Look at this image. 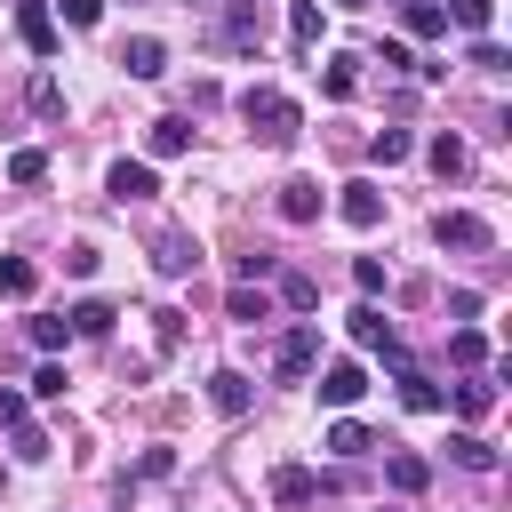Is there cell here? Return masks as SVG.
Here are the masks:
<instances>
[{"label": "cell", "mask_w": 512, "mask_h": 512, "mask_svg": "<svg viewBox=\"0 0 512 512\" xmlns=\"http://www.w3.org/2000/svg\"><path fill=\"white\" fill-rule=\"evenodd\" d=\"M240 120H248L264 144H296V136H304L296 96H280V88H240Z\"/></svg>", "instance_id": "cell-1"}, {"label": "cell", "mask_w": 512, "mask_h": 512, "mask_svg": "<svg viewBox=\"0 0 512 512\" xmlns=\"http://www.w3.org/2000/svg\"><path fill=\"white\" fill-rule=\"evenodd\" d=\"M432 240L456 248V256H488V248H496V224L472 216V208H440V216H432Z\"/></svg>", "instance_id": "cell-2"}, {"label": "cell", "mask_w": 512, "mask_h": 512, "mask_svg": "<svg viewBox=\"0 0 512 512\" xmlns=\"http://www.w3.org/2000/svg\"><path fill=\"white\" fill-rule=\"evenodd\" d=\"M312 368H320V320H296V328L272 344V376L296 384V376H312Z\"/></svg>", "instance_id": "cell-3"}, {"label": "cell", "mask_w": 512, "mask_h": 512, "mask_svg": "<svg viewBox=\"0 0 512 512\" xmlns=\"http://www.w3.org/2000/svg\"><path fill=\"white\" fill-rule=\"evenodd\" d=\"M336 216H344L352 232H376V224H384V184H368V176H352V184L336 192Z\"/></svg>", "instance_id": "cell-4"}, {"label": "cell", "mask_w": 512, "mask_h": 512, "mask_svg": "<svg viewBox=\"0 0 512 512\" xmlns=\"http://www.w3.org/2000/svg\"><path fill=\"white\" fill-rule=\"evenodd\" d=\"M352 344L384 352V368H408V352H400V336H392V320H384L376 304H360V312H352Z\"/></svg>", "instance_id": "cell-5"}, {"label": "cell", "mask_w": 512, "mask_h": 512, "mask_svg": "<svg viewBox=\"0 0 512 512\" xmlns=\"http://www.w3.org/2000/svg\"><path fill=\"white\" fill-rule=\"evenodd\" d=\"M16 40L32 56H56V8L48 0H16Z\"/></svg>", "instance_id": "cell-6"}, {"label": "cell", "mask_w": 512, "mask_h": 512, "mask_svg": "<svg viewBox=\"0 0 512 512\" xmlns=\"http://www.w3.org/2000/svg\"><path fill=\"white\" fill-rule=\"evenodd\" d=\"M104 192L128 208V200H152V192H160V176H152V160H112V168H104Z\"/></svg>", "instance_id": "cell-7"}, {"label": "cell", "mask_w": 512, "mask_h": 512, "mask_svg": "<svg viewBox=\"0 0 512 512\" xmlns=\"http://www.w3.org/2000/svg\"><path fill=\"white\" fill-rule=\"evenodd\" d=\"M360 392H368V368L360 360H328L320 368V408H352Z\"/></svg>", "instance_id": "cell-8"}, {"label": "cell", "mask_w": 512, "mask_h": 512, "mask_svg": "<svg viewBox=\"0 0 512 512\" xmlns=\"http://www.w3.org/2000/svg\"><path fill=\"white\" fill-rule=\"evenodd\" d=\"M192 264H200V240H192V232H160V240H152V272H160V280H184Z\"/></svg>", "instance_id": "cell-9"}, {"label": "cell", "mask_w": 512, "mask_h": 512, "mask_svg": "<svg viewBox=\"0 0 512 512\" xmlns=\"http://www.w3.org/2000/svg\"><path fill=\"white\" fill-rule=\"evenodd\" d=\"M248 400H256V384H248L240 368H216V376H208V408H216V416H248Z\"/></svg>", "instance_id": "cell-10"}, {"label": "cell", "mask_w": 512, "mask_h": 512, "mask_svg": "<svg viewBox=\"0 0 512 512\" xmlns=\"http://www.w3.org/2000/svg\"><path fill=\"white\" fill-rule=\"evenodd\" d=\"M144 152H152V160H184V152H192V120L160 112V120H152V136H144Z\"/></svg>", "instance_id": "cell-11"}, {"label": "cell", "mask_w": 512, "mask_h": 512, "mask_svg": "<svg viewBox=\"0 0 512 512\" xmlns=\"http://www.w3.org/2000/svg\"><path fill=\"white\" fill-rule=\"evenodd\" d=\"M392 376H400V408H416V416H440V408H448V392H440L424 368H392Z\"/></svg>", "instance_id": "cell-12"}, {"label": "cell", "mask_w": 512, "mask_h": 512, "mask_svg": "<svg viewBox=\"0 0 512 512\" xmlns=\"http://www.w3.org/2000/svg\"><path fill=\"white\" fill-rule=\"evenodd\" d=\"M312 496H320V472H304V464H272V504L296 512V504H312Z\"/></svg>", "instance_id": "cell-13"}, {"label": "cell", "mask_w": 512, "mask_h": 512, "mask_svg": "<svg viewBox=\"0 0 512 512\" xmlns=\"http://www.w3.org/2000/svg\"><path fill=\"white\" fill-rule=\"evenodd\" d=\"M120 64H128V80H160V72H168V48H160L152 32H136V40L120 48Z\"/></svg>", "instance_id": "cell-14"}, {"label": "cell", "mask_w": 512, "mask_h": 512, "mask_svg": "<svg viewBox=\"0 0 512 512\" xmlns=\"http://www.w3.org/2000/svg\"><path fill=\"white\" fill-rule=\"evenodd\" d=\"M320 448H328V456H344V464H352V456H368V448H376V432H368V424H360V416H336V424H328V440H320Z\"/></svg>", "instance_id": "cell-15"}, {"label": "cell", "mask_w": 512, "mask_h": 512, "mask_svg": "<svg viewBox=\"0 0 512 512\" xmlns=\"http://www.w3.org/2000/svg\"><path fill=\"white\" fill-rule=\"evenodd\" d=\"M288 48H296V56L320 48V0H288Z\"/></svg>", "instance_id": "cell-16"}, {"label": "cell", "mask_w": 512, "mask_h": 512, "mask_svg": "<svg viewBox=\"0 0 512 512\" xmlns=\"http://www.w3.org/2000/svg\"><path fill=\"white\" fill-rule=\"evenodd\" d=\"M400 24H408V40H448V8L440 0H408Z\"/></svg>", "instance_id": "cell-17"}, {"label": "cell", "mask_w": 512, "mask_h": 512, "mask_svg": "<svg viewBox=\"0 0 512 512\" xmlns=\"http://www.w3.org/2000/svg\"><path fill=\"white\" fill-rule=\"evenodd\" d=\"M280 216H288V224H312V216H320V184H312V176H288V184H280Z\"/></svg>", "instance_id": "cell-18"}, {"label": "cell", "mask_w": 512, "mask_h": 512, "mask_svg": "<svg viewBox=\"0 0 512 512\" xmlns=\"http://www.w3.org/2000/svg\"><path fill=\"white\" fill-rule=\"evenodd\" d=\"M448 400H456V416H464V424H480V416L496 408V376H464Z\"/></svg>", "instance_id": "cell-19"}, {"label": "cell", "mask_w": 512, "mask_h": 512, "mask_svg": "<svg viewBox=\"0 0 512 512\" xmlns=\"http://www.w3.org/2000/svg\"><path fill=\"white\" fill-rule=\"evenodd\" d=\"M224 312H232L240 328H256V320H272V296H264V288H248V280H232V296H224Z\"/></svg>", "instance_id": "cell-20"}, {"label": "cell", "mask_w": 512, "mask_h": 512, "mask_svg": "<svg viewBox=\"0 0 512 512\" xmlns=\"http://www.w3.org/2000/svg\"><path fill=\"white\" fill-rule=\"evenodd\" d=\"M448 456H456L464 472H496V448H488V440H480L472 424H464V432H448Z\"/></svg>", "instance_id": "cell-21"}, {"label": "cell", "mask_w": 512, "mask_h": 512, "mask_svg": "<svg viewBox=\"0 0 512 512\" xmlns=\"http://www.w3.org/2000/svg\"><path fill=\"white\" fill-rule=\"evenodd\" d=\"M272 280H280V304L288 312H320V280L312 272H272Z\"/></svg>", "instance_id": "cell-22"}, {"label": "cell", "mask_w": 512, "mask_h": 512, "mask_svg": "<svg viewBox=\"0 0 512 512\" xmlns=\"http://www.w3.org/2000/svg\"><path fill=\"white\" fill-rule=\"evenodd\" d=\"M64 320H72V336H112V320H120V312H112L104 296H88V304H72Z\"/></svg>", "instance_id": "cell-23"}, {"label": "cell", "mask_w": 512, "mask_h": 512, "mask_svg": "<svg viewBox=\"0 0 512 512\" xmlns=\"http://www.w3.org/2000/svg\"><path fill=\"white\" fill-rule=\"evenodd\" d=\"M384 480H392V488H400V496H416V488H424V480H432V464H424V456H408V448H400V456H384Z\"/></svg>", "instance_id": "cell-24"}, {"label": "cell", "mask_w": 512, "mask_h": 512, "mask_svg": "<svg viewBox=\"0 0 512 512\" xmlns=\"http://www.w3.org/2000/svg\"><path fill=\"white\" fill-rule=\"evenodd\" d=\"M32 288H40V272H32V256H0V296H8V304H24Z\"/></svg>", "instance_id": "cell-25"}, {"label": "cell", "mask_w": 512, "mask_h": 512, "mask_svg": "<svg viewBox=\"0 0 512 512\" xmlns=\"http://www.w3.org/2000/svg\"><path fill=\"white\" fill-rule=\"evenodd\" d=\"M40 176H48V152L40 144H16L8 152V184H40Z\"/></svg>", "instance_id": "cell-26"}, {"label": "cell", "mask_w": 512, "mask_h": 512, "mask_svg": "<svg viewBox=\"0 0 512 512\" xmlns=\"http://www.w3.org/2000/svg\"><path fill=\"white\" fill-rule=\"evenodd\" d=\"M32 344H40L48 360H56V352L72 344V320H64V312H40V320H32Z\"/></svg>", "instance_id": "cell-27"}, {"label": "cell", "mask_w": 512, "mask_h": 512, "mask_svg": "<svg viewBox=\"0 0 512 512\" xmlns=\"http://www.w3.org/2000/svg\"><path fill=\"white\" fill-rule=\"evenodd\" d=\"M448 360H456V368H488V336H480V328H456V336H448Z\"/></svg>", "instance_id": "cell-28"}, {"label": "cell", "mask_w": 512, "mask_h": 512, "mask_svg": "<svg viewBox=\"0 0 512 512\" xmlns=\"http://www.w3.org/2000/svg\"><path fill=\"white\" fill-rule=\"evenodd\" d=\"M448 16H456L472 40H488V24H496V0H448Z\"/></svg>", "instance_id": "cell-29"}, {"label": "cell", "mask_w": 512, "mask_h": 512, "mask_svg": "<svg viewBox=\"0 0 512 512\" xmlns=\"http://www.w3.org/2000/svg\"><path fill=\"white\" fill-rule=\"evenodd\" d=\"M368 152H376L384 168H400V160L416 152V136H408V128H376V144H368Z\"/></svg>", "instance_id": "cell-30"}, {"label": "cell", "mask_w": 512, "mask_h": 512, "mask_svg": "<svg viewBox=\"0 0 512 512\" xmlns=\"http://www.w3.org/2000/svg\"><path fill=\"white\" fill-rule=\"evenodd\" d=\"M424 152H432V168H440V176H464V136H448V128H440Z\"/></svg>", "instance_id": "cell-31"}, {"label": "cell", "mask_w": 512, "mask_h": 512, "mask_svg": "<svg viewBox=\"0 0 512 512\" xmlns=\"http://www.w3.org/2000/svg\"><path fill=\"white\" fill-rule=\"evenodd\" d=\"M8 440H16V456H24V464H40V456H48V432H40L32 416H24V424H8Z\"/></svg>", "instance_id": "cell-32"}, {"label": "cell", "mask_w": 512, "mask_h": 512, "mask_svg": "<svg viewBox=\"0 0 512 512\" xmlns=\"http://www.w3.org/2000/svg\"><path fill=\"white\" fill-rule=\"evenodd\" d=\"M32 112H40V120H56V112H64V88H56L48 72H32Z\"/></svg>", "instance_id": "cell-33"}, {"label": "cell", "mask_w": 512, "mask_h": 512, "mask_svg": "<svg viewBox=\"0 0 512 512\" xmlns=\"http://www.w3.org/2000/svg\"><path fill=\"white\" fill-rule=\"evenodd\" d=\"M352 280H360V296H384V256H352Z\"/></svg>", "instance_id": "cell-34"}, {"label": "cell", "mask_w": 512, "mask_h": 512, "mask_svg": "<svg viewBox=\"0 0 512 512\" xmlns=\"http://www.w3.org/2000/svg\"><path fill=\"white\" fill-rule=\"evenodd\" d=\"M448 320L472 328V320H480V288H448Z\"/></svg>", "instance_id": "cell-35"}, {"label": "cell", "mask_w": 512, "mask_h": 512, "mask_svg": "<svg viewBox=\"0 0 512 512\" xmlns=\"http://www.w3.org/2000/svg\"><path fill=\"white\" fill-rule=\"evenodd\" d=\"M32 400H64V368H56V360L32 368Z\"/></svg>", "instance_id": "cell-36"}, {"label": "cell", "mask_w": 512, "mask_h": 512, "mask_svg": "<svg viewBox=\"0 0 512 512\" xmlns=\"http://www.w3.org/2000/svg\"><path fill=\"white\" fill-rule=\"evenodd\" d=\"M56 8H64V24H72V32H88V24H104V0H56Z\"/></svg>", "instance_id": "cell-37"}, {"label": "cell", "mask_w": 512, "mask_h": 512, "mask_svg": "<svg viewBox=\"0 0 512 512\" xmlns=\"http://www.w3.org/2000/svg\"><path fill=\"white\" fill-rule=\"evenodd\" d=\"M224 40H232V48H256V16H248V8H240V16H232V24H224Z\"/></svg>", "instance_id": "cell-38"}, {"label": "cell", "mask_w": 512, "mask_h": 512, "mask_svg": "<svg viewBox=\"0 0 512 512\" xmlns=\"http://www.w3.org/2000/svg\"><path fill=\"white\" fill-rule=\"evenodd\" d=\"M472 64H480V72H504V64H512V56H504V48H496V40H472Z\"/></svg>", "instance_id": "cell-39"}, {"label": "cell", "mask_w": 512, "mask_h": 512, "mask_svg": "<svg viewBox=\"0 0 512 512\" xmlns=\"http://www.w3.org/2000/svg\"><path fill=\"white\" fill-rule=\"evenodd\" d=\"M0 424H24V392H0Z\"/></svg>", "instance_id": "cell-40"}, {"label": "cell", "mask_w": 512, "mask_h": 512, "mask_svg": "<svg viewBox=\"0 0 512 512\" xmlns=\"http://www.w3.org/2000/svg\"><path fill=\"white\" fill-rule=\"evenodd\" d=\"M336 8H368V0H336Z\"/></svg>", "instance_id": "cell-41"}, {"label": "cell", "mask_w": 512, "mask_h": 512, "mask_svg": "<svg viewBox=\"0 0 512 512\" xmlns=\"http://www.w3.org/2000/svg\"><path fill=\"white\" fill-rule=\"evenodd\" d=\"M192 8H208V0H192Z\"/></svg>", "instance_id": "cell-42"}, {"label": "cell", "mask_w": 512, "mask_h": 512, "mask_svg": "<svg viewBox=\"0 0 512 512\" xmlns=\"http://www.w3.org/2000/svg\"><path fill=\"white\" fill-rule=\"evenodd\" d=\"M384 512H400V504H384Z\"/></svg>", "instance_id": "cell-43"}, {"label": "cell", "mask_w": 512, "mask_h": 512, "mask_svg": "<svg viewBox=\"0 0 512 512\" xmlns=\"http://www.w3.org/2000/svg\"><path fill=\"white\" fill-rule=\"evenodd\" d=\"M400 8H408V0H400Z\"/></svg>", "instance_id": "cell-44"}]
</instances>
